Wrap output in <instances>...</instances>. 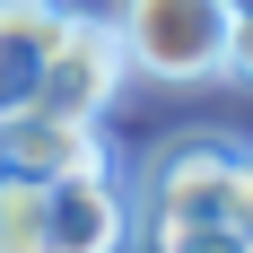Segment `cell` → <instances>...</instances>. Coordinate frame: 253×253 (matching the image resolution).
I'll use <instances>...</instances> for the list:
<instances>
[{
    "label": "cell",
    "mask_w": 253,
    "mask_h": 253,
    "mask_svg": "<svg viewBox=\"0 0 253 253\" xmlns=\"http://www.w3.org/2000/svg\"><path fill=\"white\" fill-rule=\"evenodd\" d=\"M131 227H218L253 236V149L227 131H175L140 157Z\"/></svg>",
    "instance_id": "6da1fadb"
},
{
    "label": "cell",
    "mask_w": 253,
    "mask_h": 253,
    "mask_svg": "<svg viewBox=\"0 0 253 253\" xmlns=\"http://www.w3.org/2000/svg\"><path fill=\"white\" fill-rule=\"evenodd\" d=\"M123 87H131V70H123V44H114V26L70 9V26L52 35L44 70H35V105H44V114H70V123H96L105 105L123 96Z\"/></svg>",
    "instance_id": "3957f363"
},
{
    "label": "cell",
    "mask_w": 253,
    "mask_h": 253,
    "mask_svg": "<svg viewBox=\"0 0 253 253\" xmlns=\"http://www.w3.org/2000/svg\"><path fill=\"white\" fill-rule=\"evenodd\" d=\"M0 253H44V183L0 175Z\"/></svg>",
    "instance_id": "52a82bcc"
},
{
    "label": "cell",
    "mask_w": 253,
    "mask_h": 253,
    "mask_svg": "<svg viewBox=\"0 0 253 253\" xmlns=\"http://www.w3.org/2000/svg\"><path fill=\"white\" fill-rule=\"evenodd\" d=\"M140 253H253L245 236H218V227H131Z\"/></svg>",
    "instance_id": "ba28073f"
},
{
    "label": "cell",
    "mask_w": 253,
    "mask_h": 253,
    "mask_svg": "<svg viewBox=\"0 0 253 253\" xmlns=\"http://www.w3.org/2000/svg\"><path fill=\"white\" fill-rule=\"evenodd\" d=\"M114 44H123L131 79H157V87H210L218 61H227V0H114Z\"/></svg>",
    "instance_id": "7a4b0ae2"
},
{
    "label": "cell",
    "mask_w": 253,
    "mask_h": 253,
    "mask_svg": "<svg viewBox=\"0 0 253 253\" xmlns=\"http://www.w3.org/2000/svg\"><path fill=\"white\" fill-rule=\"evenodd\" d=\"M87 166H114V157H105V140H96V123L44 114V105H18V114H0V175L61 183V175H87Z\"/></svg>",
    "instance_id": "5b68a950"
},
{
    "label": "cell",
    "mask_w": 253,
    "mask_h": 253,
    "mask_svg": "<svg viewBox=\"0 0 253 253\" xmlns=\"http://www.w3.org/2000/svg\"><path fill=\"white\" fill-rule=\"evenodd\" d=\"M218 79L253 87V18H236V26H227V61H218Z\"/></svg>",
    "instance_id": "9c48e42d"
},
{
    "label": "cell",
    "mask_w": 253,
    "mask_h": 253,
    "mask_svg": "<svg viewBox=\"0 0 253 253\" xmlns=\"http://www.w3.org/2000/svg\"><path fill=\"white\" fill-rule=\"evenodd\" d=\"M245 245H253V236H245Z\"/></svg>",
    "instance_id": "8fae6325"
},
{
    "label": "cell",
    "mask_w": 253,
    "mask_h": 253,
    "mask_svg": "<svg viewBox=\"0 0 253 253\" xmlns=\"http://www.w3.org/2000/svg\"><path fill=\"white\" fill-rule=\"evenodd\" d=\"M61 26H70V0H0V114L35 105V70Z\"/></svg>",
    "instance_id": "8992f818"
},
{
    "label": "cell",
    "mask_w": 253,
    "mask_h": 253,
    "mask_svg": "<svg viewBox=\"0 0 253 253\" xmlns=\"http://www.w3.org/2000/svg\"><path fill=\"white\" fill-rule=\"evenodd\" d=\"M44 253H131V183L114 166L44 183Z\"/></svg>",
    "instance_id": "277c9868"
},
{
    "label": "cell",
    "mask_w": 253,
    "mask_h": 253,
    "mask_svg": "<svg viewBox=\"0 0 253 253\" xmlns=\"http://www.w3.org/2000/svg\"><path fill=\"white\" fill-rule=\"evenodd\" d=\"M227 9H236V18H253V0H227Z\"/></svg>",
    "instance_id": "30bf717a"
}]
</instances>
